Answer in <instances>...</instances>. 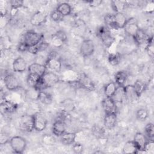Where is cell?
<instances>
[{
  "instance_id": "6da1fadb",
  "label": "cell",
  "mask_w": 154,
  "mask_h": 154,
  "mask_svg": "<svg viewBox=\"0 0 154 154\" xmlns=\"http://www.w3.org/2000/svg\"><path fill=\"white\" fill-rule=\"evenodd\" d=\"M60 81L59 76L53 72H46L41 77L40 81L35 88L37 91H42L45 88L53 87Z\"/></svg>"
},
{
  "instance_id": "7a4b0ae2",
  "label": "cell",
  "mask_w": 154,
  "mask_h": 154,
  "mask_svg": "<svg viewBox=\"0 0 154 154\" xmlns=\"http://www.w3.org/2000/svg\"><path fill=\"white\" fill-rule=\"evenodd\" d=\"M43 35L42 34L34 31H28L24 34L21 42L24 43L29 49L39 44L43 41Z\"/></svg>"
},
{
  "instance_id": "3957f363",
  "label": "cell",
  "mask_w": 154,
  "mask_h": 154,
  "mask_svg": "<svg viewBox=\"0 0 154 154\" xmlns=\"http://www.w3.org/2000/svg\"><path fill=\"white\" fill-rule=\"evenodd\" d=\"M10 146L13 153L21 154L25 151L27 142L25 138L20 136H14L10 138Z\"/></svg>"
},
{
  "instance_id": "277c9868",
  "label": "cell",
  "mask_w": 154,
  "mask_h": 154,
  "mask_svg": "<svg viewBox=\"0 0 154 154\" xmlns=\"http://www.w3.org/2000/svg\"><path fill=\"white\" fill-rule=\"evenodd\" d=\"M18 125L19 129L22 131L26 132H32L34 129L33 115H22L19 118Z\"/></svg>"
},
{
  "instance_id": "5b68a950",
  "label": "cell",
  "mask_w": 154,
  "mask_h": 154,
  "mask_svg": "<svg viewBox=\"0 0 154 154\" xmlns=\"http://www.w3.org/2000/svg\"><path fill=\"white\" fill-rule=\"evenodd\" d=\"M97 35L101 40L103 45L109 48L114 42V38L112 36L109 29L105 26H100L97 30Z\"/></svg>"
},
{
  "instance_id": "8992f818",
  "label": "cell",
  "mask_w": 154,
  "mask_h": 154,
  "mask_svg": "<svg viewBox=\"0 0 154 154\" xmlns=\"http://www.w3.org/2000/svg\"><path fill=\"white\" fill-rule=\"evenodd\" d=\"M94 43L92 40L85 39L81 44L79 51L81 55L84 57H89L94 52Z\"/></svg>"
},
{
  "instance_id": "52a82bcc",
  "label": "cell",
  "mask_w": 154,
  "mask_h": 154,
  "mask_svg": "<svg viewBox=\"0 0 154 154\" xmlns=\"http://www.w3.org/2000/svg\"><path fill=\"white\" fill-rule=\"evenodd\" d=\"M32 115L34 130L38 132H42L45 130L48 124V120L45 116L41 112H35Z\"/></svg>"
},
{
  "instance_id": "ba28073f",
  "label": "cell",
  "mask_w": 154,
  "mask_h": 154,
  "mask_svg": "<svg viewBox=\"0 0 154 154\" xmlns=\"http://www.w3.org/2000/svg\"><path fill=\"white\" fill-rule=\"evenodd\" d=\"M45 66L51 72H58L61 69L62 63L61 60L56 55H51L47 58Z\"/></svg>"
},
{
  "instance_id": "9c48e42d",
  "label": "cell",
  "mask_w": 154,
  "mask_h": 154,
  "mask_svg": "<svg viewBox=\"0 0 154 154\" xmlns=\"http://www.w3.org/2000/svg\"><path fill=\"white\" fill-rule=\"evenodd\" d=\"M140 28L138 26V22L135 18L132 17L128 19L127 22L124 26L123 29L125 32L129 36L134 38L137 34V31Z\"/></svg>"
},
{
  "instance_id": "30bf717a",
  "label": "cell",
  "mask_w": 154,
  "mask_h": 154,
  "mask_svg": "<svg viewBox=\"0 0 154 154\" xmlns=\"http://www.w3.org/2000/svg\"><path fill=\"white\" fill-rule=\"evenodd\" d=\"M4 82L6 88L10 91H14L19 88V82L17 78L11 73L7 74L4 78Z\"/></svg>"
},
{
  "instance_id": "8fae6325",
  "label": "cell",
  "mask_w": 154,
  "mask_h": 154,
  "mask_svg": "<svg viewBox=\"0 0 154 154\" xmlns=\"http://www.w3.org/2000/svg\"><path fill=\"white\" fill-rule=\"evenodd\" d=\"M48 14L45 11H37L33 13L30 19V23L34 26H38L45 23Z\"/></svg>"
},
{
  "instance_id": "7c38bea8",
  "label": "cell",
  "mask_w": 154,
  "mask_h": 154,
  "mask_svg": "<svg viewBox=\"0 0 154 154\" xmlns=\"http://www.w3.org/2000/svg\"><path fill=\"white\" fill-rule=\"evenodd\" d=\"M133 141L136 144L139 152H144V147L149 141V139L147 138L145 134L142 132H136L134 135Z\"/></svg>"
},
{
  "instance_id": "4fadbf2b",
  "label": "cell",
  "mask_w": 154,
  "mask_h": 154,
  "mask_svg": "<svg viewBox=\"0 0 154 154\" xmlns=\"http://www.w3.org/2000/svg\"><path fill=\"white\" fill-rule=\"evenodd\" d=\"M46 67L45 64L38 63H33L28 67V71L29 73L37 75L42 76L46 72Z\"/></svg>"
},
{
  "instance_id": "5bb4252c",
  "label": "cell",
  "mask_w": 154,
  "mask_h": 154,
  "mask_svg": "<svg viewBox=\"0 0 154 154\" xmlns=\"http://www.w3.org/2000/svg\"><path fill=\"white\" fill-rule=\"evenodd\" d=\"M81 88H84L88 91H93L95 89V85L93 81L85 74H82L78 79Z\"/></svg>"
},
{
  "instance_id": "9a60e30c",
  "label": "cell",
  "mask_w": 154,
  "mask_h": 154,
  "mask_svg": "<svg viewBox=\"0 0 154 154\" xmlns=\"http://www.w3.org/2000/svg\"><path fill=\"white\" fill-rule=\"evenodd\" d=\"M66 131V124L61 119L55 120L52 126V134L56 137H61Z\"/></svg>"
},
{
  "instance_id": "2e32d148",
  "label": "cell",
  "mask_w": 154,
  "mask_h": 154,
  "mask_svg": "<svg viewBox=\"0 0 154 154\" xmlns=\"http://www.w3.org/2000/svg\"><path fill=\"white\" fill-rule=\"evenodd\" d=\"M12 68L15 72L22 73L25 72L27 68L26 60L21 57L16 58L12 63Z\"/></svg>"
},
{
  "instance_id": "e0dca14e",
  "label": "cell",
  "mask_w": 154,
  "mask_h": 154,
  "mask_svg": "<svg viewBox=\"0 0 154 154\" xmlns=\"http://www.w3.org/2000/svg\"><path fill=\"white\" fill-rule=\"evenodd\" d=\"M102 106L105 114L116 112V103L111 97L104 98L102 101Z\"/></svg>"
},
{
  "instance_id": "ac0fdd59",
  "label": "cell",
  "mask_w": 154,
  "mask_h": 154,
  "mask_svg": "<svg viewBox=\"0 0 154 154\" xmlns=\"http://www.w3.org/2000/svg\"><path fill=\"white\" fill-rule=\"evenodd\" d=\"M17 108V105L7 99H4L1 102V110L2 113H13Z\"/></svg>"
},
{
  "instance_id": "d6986e66",
  "label": "cell",
  "mask_w": 154,
  "mask_h": 154,
  "mask_svg": "<svg viewBox=\"0 0 154 154\" xmlns=\"http://www.w3.org/2000/svg\"><path fill=\"white\" fill-rule=\"evenodd\" d=\"M117 122V117L116 112H111L105 114L103 119L104 126L108 129H111L115 127Z\"/></svg>"
},
{
  "instance_id": "ffe728a7",
  "label": "cell",
  "mask_w": 154,
  "mask_h": 154,
  "mask_svg": "<svg viewBox=\"0 0 154 154\" xmlns=\"http://www.w3.org/2000/svg\"><path fill=\"white\" fill-rule=\"evenodd\" d=\"M125 99H126L128 101L134 102L138 99L133 87V85H127L123 87Z\"/></svg>"
},
{
  "instance_id": "44dd1931",
  "label": "cell",
  "mask_w": 154,
  "mask_h": 154,
  "mask_svg": "<svg viewBox=\"0 0 154 154\" xmlns=\"http://www.w3.org/2000/svg\"><path fill=\"white\" fill-rule=\"evenodd\" d=\"M114 17L116 29H123L128 20L126 16L123 14V13H116L114 14Z\"/></svg>"
},
{
  "instance_id": "7402d4cb",
  "label": "cell",
  "mask_w": 154,
  "mask_h": 154,
  "mask_svg": "<svg viewBox=\"0 0 154 154\" xmlns=\"http://www.w3.org/2000/svg\"><path fill=\"white\" fill-rule=\"evenodd\" d=\"M122 151L123 153L128 154H135L140 152L136 144L133 140L127 141L123 146Z\"/></svg>"
},
{
  "instance_id": "603a6c76",
  "label": "cell",
  "mask_w": 154,
  "mask_h": 154,
  "mask_svg": "<svg viewBox=\"0 0 154 154\" xmlns=\"http://www.w3.org/2000/svg\"><path fill=\"white\" fill-rule=\"evenodd\" d=\"M76 135L74 132H64L61 137L60 140L61 143L65 146H69L75 143Z\"/></svg>"
},
{
  "instance_id": "cb8c5ba5",
  "label": "cell",
  "mask_w": 154,
  "mask_h": 154,
  "mask_svg": "<svg viewBox=\"0 0 154 154\" xmlns=\"http://www.w3.org/2000/svg\"><path fill=\"white\" fill-rule=\"evenodd\" d=\"M114 79L117 86L124 87L128 79V73L125 70H119L115 74Z\"/></svg>"
},
{
  "instance_id": "d4e9b609",
  "label": "cell",
  "mask_w": 154,
  "mask_h": 154,
  "mask_svg": "<svg viewBox=\"0 0 154 154\" xmlns=\"http://www.w3.org/2000/svg\"><path fill=\"white\" fill-rule=\"evenodd\" d=\"M37 99L38 101H40L42 103L46 105L51 104L53 101L52 96L49 93L43 90L38 92Z\"/></svg>"
},
{
  "instance_id": "484cf974",
  "label": "cell",
  "mask_w": 154,
  "mask_h": 154,
  "mask_svg": "<svg viewBox=\"0 0 154 154\" xmlns=\"http://www.w3.org/2000/svg\"><path fill=\"white\" fill-rule=\"evenodd\" d=\"M149 37H150L147 35L144 30L140 28L133 38L134 39V41L137 44H138V45H141L144 43H147Z\"/></svg>"
},
{
  "instance_id": "4316f807",
  "label": "cell",
  "mask_w": 154,
  "mask_h": 154,
  "mask_svg": "<svg viewBox=\"0 0 154 154\" xmlns=\"http://www.w3.org/2000/svg\"><path fill=\"white\" fill-rule=\"evenodd\" d=\"M61 111L66 112H70L75 109V105L71 99H66L61 102Z\"/></svg>"
},
{
  "instance_id": "83f0119b",
  "label": "cell",
  "mask_w": 154,
  "mask_h": 154,
  "mask_svg": "<svg viewBox=\"0 0 154 154\" xmlns=\"http://www.w3.org/2000/svg\"><path fill=\"white\" fill-rule=\"evenodd\" d=\"M56 10H57L64 17L69 16L72 13V7L67 2H61L57 6Z\"/></svg>"
},
{
  "instance_id": "f1b7e54d",
  "label": "cell",
  "mask_w": 154,
  "mask_h": 154,
  "mask_svg": "<svg viewBox=\"0 0 154 154\" xmlns=\"http://www.w3.org/2000/svg\"><path fill=\"white\" fill-rule=\"evenodd\" d=\"M40 78L41 76L37 75L28 73L26 78V82L28 85L31 88H35L40 81Z\"/></svg>"
},
{
  "instance_id": "f546056e",
  "label": "cell",
  "mask_w": 154,
  "mask_h": 154,
  "mask_svg": "<svg viewBox=\"0 0 154 154\" xmlns=\"http://www.w3.org/2000/svg\"><path fill=\"white\" fill-rule=\"evenodd\" d=\"M113 100L117 103H122L123 100L125 99V91L123 87H119L118 86L114 94L111 97Z\"/></svg>"
},
{
  "instance_id": "4dcf8cb0",
  "label": "cell",
  "mask_w": 154,
  "mask_h": 154,
  "mask_svg": "<svg viewBox=\"0 0 154 154\" xmlns=\"http://www.w3.org/2000/svg\"><path fill=\"white\" fill-rule=\"evenodd\" d=\"M133 87L138 97L139 98L141 96V94L143 93V92L145 91L147 85L146 83L142 81L141 80L137 79L134 82Z\"/></svg>"
},
{
  "instance_id": "1f68e13d",
  "label": "cell",
  "mask_w": 154,
  "mask_h": 154,
  "mask_svg": "<svg viewBox=\"0 0 154 154\" xmlns=\"http://www.w3.org/2000/svg\"><path fill=\"white\" fill-rule=\"evenodd\" d=\"M117 87V85L114 82L111 81L107 83L104 87V94L106 96V97H112Z\"/></svg>"
},
{
  "instance_id": "d6a6232c",
  "label": "cell",
  "mask_w": 154,
  "mask_h": 154,
  "mask_svg": "<svg viewBox=\"0 0 154 154\" xmlns=\"http://www.w3.org/2000/svg\"><path fill=\"white\" fill-rule=\"evenodd\" d=\"M127 6L126 2L123 1H112L111 7L116 13H123Z\"/></svg>"
},
{
  "instance_id": "836d02e7",
  "label": "cell",
  "mask_w": 154,
  "mask_h": 154,
  "mask_svg": "<svg viewBox=\"0 0 154 154\" xmlns=\"http://www.w3.org/2000/svg\"><path fill=\"white\" fill-rule=\"evenodd\" d=\"M136 118L140 122L146 121L149 117V114L148 111L145 108H140L136 112Z\"/></svg>"
},
{
  "instance_id": "e575fe53",
  "label": "cell",
  "mask_w": 154,
  "mask_h": 154,
  "mask_svg": "<svg viewBox=\"0 0 154 154\" xmlns=\"http://www.w3.org/2000/svg\"><path fill=\"white\" fill-rule=\"evenodd\" d=\"M104 22L109 27L116 29L115 26V17H114V14L112 13H107L103 17Z\"/></svg>"
},
{
  "instance_id": "d590c367",
  "label": "cell",
  "mask_w": 154,
  "mask_h": 154,
  "mask_svg": "<svg viewBox=\"0 0 154 154\" xmlns=\"http://www.w3.org/2000/svg\"><path fill=\"white\" fill-rule=\"evenodd\" d=\"M145 135L150 140H153L154 137V126L152 123H147L144 128Z\"/></svg>"
},
{
  "instance_id": "8d00e7d4",
  "label": "cell",
  "mask_w": 154,
  "mask_h": 154,
  "mask_svg": "<svg viewBox=\"0 0 154 154\" xmlns=\"http://www.w3.org/2000/svg\"><path fill=\"white\" fill-rule=\"evenodd\" d=\"M42 143L46 146H53L56 142L55 138L51 134H45L42 136Z\"/></svg>"
},
{
  "instance_id": "74e56055",
  "label": "cell",
  "mask_w": 154,
  "mask_h": 154,
  "mask_svg": "<svg viewBox=\"0 0 154 154\" xmlns=\"http://www.w3.org/2000/svg\"><path fill=\"white\" fill-rule=\"evenodd\" d=\"M146 51L148 55L150 57H153L154 54V46H153V37H149L148 42H147V45L146 46Z\"/></svg>"
},
{
  "instance_id": "f35d334b",
  "label": "cell",
  "mask_w": 154,
  "mask_h": 154,
  "mask_svg": "<svg viewBox=\"0 0 154 154\" xmlns=\"http://www.w3.org/2000/svg\"><path fill=\"white\" fill-rule=\"evenodd\" d=\"M108 61L112 66L117 65L120 61V56L119 54H110L108 57Z\"/></svg>"
},
{
  "instance_id": "ab89813d",
  "label": "cell",
  "mask_w": 154,
  "mask_h": 154,
  "mask_svg": "<svg viewBox=\"0 0 154 154\" xmlns=\"http://www.w3.org/2000/svg\"><path fill=\"white\" fill-rule=\"evenodd\" d=\"M50 17L51 19L56 22H61L63 20L64 16L57 10H54L52 11H51L50 14Z\"/></svg>"
},
{
  "instance_id": "60d3db41",
  "label": "cell",
  "mask_w": 154,
  "mask_h": 154,
  "mask_svg": "<svg viewBox=\"0 0 154 154\" xmlns=\"http://www.w3.org/2000/svg\"><path fill=\"white\" fill-rule=\"evenodd\" d=\"M24 2L21 0H11L10 1L11 10H17L23 5Z\"/></svg>"
},
{
  "instance_id": "b9f144b4",
  "label": "cell",
  "mask_w": 154,
  "mask_h": 154,
  "mask_svg": "<svg viewBox=\"0 0 154 154\" xmlns=\"http://www.w3.org/2000/svg\"><path fill=\"white\" fill-rule=\"evenodd\" d=\"M51 43L52 45L56 48H60L64 43L58 37H57L55 34L52 35Z\"/></svg>"
},
{
  "instance_id": "7bdbcfd3",
  "label": "cell",
  "mask_w": 154,
  "mask_h": 154,
  "mask_svg": "<svg viewBox=\"0 0 154 154\" xmlns=\"http://www.w3.org/2000/svg\"><path fill=\"white\" fill-rule=\"evenodd\" d=\"M144 152L146 153H149L151 154H153L154 152V143L153 140H149L148 142L147 143L144 149Z\"/></svg>"
},
{
  "instance_id": "ee69618b",
  "label": "cell",
  "mask_w": 154,
  "mask_h": 154,
  "mask_svg": "<svg viewBox=\"0 0 154 154\" xmlns=\"http://www.w3.org/2000/svg\"><path fill=\"white\" fill-rule=\"evenodd\" d=\"M72 150L75 153L80 154L83 152V150H84L83 146L82 144L79 143H73L72 146Z\"/></svg>"
},
{
  "instance_id": "f6af8a7d",
  "label": "cell",
  "mask_w": 154,
  "mask_h": 154,
  "mask_svg": "<svg viewBox=\"0 0 154 154\" xmlns=\"http://www.w3.org/2000/svg\"><path fill=\"white\" fill-rule=\"evenodd\" d=\"M55 34L64 43H66L67 40V35L66 34V33L63 31V30H58L57 31Z\"/></svg>"
},
{
  "instance_id": "bcb514c9",
  "label": "cell",
  "mask_w": 154,
  "mask_h": 154,
  "mask_svg": "<svg viewBox=\"0 0 154 154\" xmlns=\"http://www.w3.org/2000/svg\"><path fill=\"white\" fill-rule=\"evenodd\" d=\"M10 138L8 135L5 133H1L0 136V144L1 145H4L7 143H9Z\"/></svg>"
},
{
  "instance_id": "7dc6e473",
  "label": "cell",
  "mask_w": 154,
  "mask_h": 154,
  "mask_svg": "<svg viewBox=\"0 0 154 154\" xmlns=\"http://www.w3.org/2000/svg\"><path fill=\"white\" fill-rule=\"evenodd\" d=\"M93 134L96 136H102L103 134V129L99 126H96L93 129Z\"/></svg>"
},
{
  "instance_id": "c3c4849f",
  "label": "cell",
  "mask_w": 154,
  "mask_h": 154,
  "mask_svg": "<svg viewBox=\"0 0 154 154\" xmlns=\"http://www.w3.org/2000/svg\"><path fill=\"white\" fill-rule=\"evenodd\" d=\"M87 3L89 4L90 6L91 7H97L99 6V5H100L102 2V1H87Z\"/></svg>"
}]
</instances>
